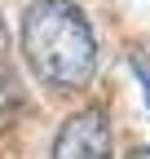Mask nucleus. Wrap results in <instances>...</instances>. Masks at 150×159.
I'll use <instances>...</instances> for the list:
<instances>
[{"label": "nucleus", "mask_w": 150, "mask_h": 159, "mask_svg": "<svg viewBox=\"0 0 150 159\" xmlns=\"http://www.w3.org/2000/svg\"><path fill=\"white\" fill-rule=\"evenodd\" d=\"M22 57L49 89H84L97 75V35L75 0H31L22 13Z\"/></svg>", "instance_id": "obj_1"}, {"label": "nucleus", "mask_w": 150, "mask_h": 159, "mask_svg": "<svg viewBox=\"0 0 150 159\" xmlns=\"http://www.w3.org/2000/svg\"><path fill=\"white\" fill-rule=\"evenodd\" d=\"M53 159H110V119L106 111L88 106L80 115H71L58 142H53Z\"/></svg>", "instance_id": "obj_2"}, {"label": "nucleus", "mask_w": 150, "mask_h": 159, "mask_svg": "<svg viewBox=\"0 0 150 159\" xmlns=\"http://www.w3.org/2000/svg\"><path fill=\"white\" fill-rule=\"evenodd\" d=\"M128 159H150V146H141V150H133Z\"/></svg>", "instance_id": "obj_3"}, {"label": "nucleus", "mask_w": 150, "mask_h": 159, "mask_svg": "<svg viewBox=\"0 0 150 159\" xmlns=\"http://www.w3.org/2000/svg\"><path fill=\"white\" fill-rule=\"evenodd\" d=\"M0 44H5V31H0Z\"/></svg>", "instance_id": "obj_4"}]
</instances>
